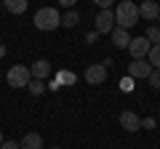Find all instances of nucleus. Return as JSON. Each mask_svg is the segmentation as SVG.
<instances>
[{
    "mask_svg": "<svg viewBox=\"0 0 160 149\" xmlns=\"http://www.w3.org/2000/svg\"><path fill=\"white\" fill-rule=\"evenodd\" d=\"M112 13H115V24H118V29H126V32H128L133 24H139V6L131 3V0L118 3Z\"/></svg>",
    "mask_w": 160,
    "mask_h": 149,
    "instance_id": "f257e3e1",
    "label": "nucleus"
},
{
    "mask_svg": "<svg viewBox=\"0 0 160 149\" xmlns=\"http://www.w3.org/2000/svg\"><path fill=\"white\" fill-rule=\"evenodd\" d=\"M32 24L35 29H40V32H53L56 27H62V13L56 11V8L46 6V8H38L32 16Z\"/></svg>",
    "mask_w": 160,
    "mask_h": 149,
    "instance_id": "f03ea898",
    "label": "nucleus"
},
{
    "mask_svg": "<svg viewBox=\"0 0 160 149\" xmlns=\"http://www.w3.org/2000/svg\"><path fill=\"white\" fill-rule=\"evenodd\" d=\"M6 80H8V85H11V88H27L29 80H32L29 67H24V64L11 67V69H8V74H6Z\"/></svg>",
    "mask_w": 160,
    "mask_h": 149,
    "instance_id": "7ed1b4c3",
    "label": "nucleus"
},
{
    "mask_svg": "<svg viewBox=\"0 0 160 149\" xmlns=\"http://www.w3.org/2000/svg\"><path fill=\"white\" fill-rule=\"evenodd\" d=\"M149 40L144 37V35H139V37H133L131 43H128V51H131V59L133 61H142V59H147V53H149Z\"/></svg>",
    "mask_w": 160,
    "mask_h": 149,
    "instance_id": "20e7f679",
    "label": "nucleus"
},
{
    "mask_svg": "<svg viewBox=\"0 0 160 149\" xmlns=\"http://www.w3.org/2000/svg\"><path fill=\"white\" fill-rule=\"evenodd\" d=\"M115 29V13H112V8L109 11H99L96 13V29L93 32L96 35H109Z\"/></svg>",
    "mask_w": 160,
    "mask_h": 149,
    "instance_id": "39448f33",
    "label": "nucleus"
},
{
    "mask_svg": "<svg viewBox=\"0 0 160 149\" xmlns=\"http://www.w3.org/2000/svg\"><path fill=\"white\" fill-rule=\"evenodd\" d=\"M149 72H152V67L147 64V59H142V61H131V64H128V77H131V80H147Z\"/></svg>",
    "mask_w": 160,
    "mask_h": 149,
    "instance_id": "423d86ee",
    "label": "nucleus"
},
{
    "mask_svg": "<svg viewBox=\"0 0 160 149\" xmlns=\"http://www.w3.org/2000/svg\"><path fill=\"white\" fill-rule=\"evenodd\" d=\"M120 125H123V131L136 133V131H142V117H139L136 112H131V109H126V112L120 115Z\"/></svg>",
    "mask_w": 160,
    "mask_h": 149,
    "instance_id": "0eeeda50",
    "label": "nucleus"
},
{
    "mask_svg": "<svg viewBox=\"0 0 160 149\" xmlns=\"http://www.w3.org/2000/svg\"><path fill=\"white\" fill-rule=\"evenodd\" d=\"M29 74H32V80H48V74H51V64H48V59H38V61L29 67Z\"/></svg>",
    "mask_w": 160,
    "mask_h": 149,
    "instance_id": "6e6552de",
    "label": "nucleus"
},
{
    "mask_svg": "<svg viewBox=\"0 0 160 149\" xmlns=\"http://www.w3.org/2000/svg\"><path fill=\"white\" fill-rule=\"evenodd\" d=\"M86 80H88V85H102V83L107 80V69H104L102 64H91V67L86 69Z\"/></svg>",
    "mask_w": 160,
    "mask_h": 149,
    "instance_id": "1a4fd4ad",
    "label": "nucleus"
},
{
    "mask_svg": "<svg viewBox=\"0 0 160 149\" xmlns=\"http://www.w3.org/2000/svg\"><path fill=\"white\" fill-rule=\"evenodd\" d=\"M158 16H160V3H155V0H144L142 6H139V19L155 22Z\"/></svg>",
    "mask_w": 160,
    "mask_h": 149,
    "instance_id": "9d476101",
    "label": "nucleus"
},
{
    "mask_svg": "<svg viewBox=\"0 0 160 149\" xmlns=\"http://www.w3.org/2000/svg\"><path fill=\"white\" fill-rule=\"evenodd\" d=\"M19 149H43V136L40 133H27L19 141Z\"/></svg>",
    "mask_w": 160,
    "mask_h": 149,
    "instance_id": "9b49d317",
    "label": "nucleus"
},
{
    "mask_svg": "<svg viewBox=\"0 0 160 149\" xmlns=\"http://www.w3.org/2000/svg\"><path fill=\"white\" fill-rule=\"evenodd\" d=\"M109 35H112V46H115V48H128V43H131V35H128L126 29H118V27H115Z\"/></svg>",
    "mask_w": 160,
    "mask_h": 149,
    "instance_id": "f8f14e48",
    "label": "nucleus"
},
{
    "mask_svg": "<svg viewBox=\"0 0 160 149\" xmlns=\"http://www.w3.org/2000/svg\"><path fill=\"white\" fill-rule=\"evenodd\" d=\"M3 8H6L8 13H24L27 11V0H3Z\"/></svg>",
    "mask_w": 160,
    "mask_h": 149,
    "instance_id": "ddd939ff",
    "label": "nucleus"
},
{
    "mask_svg": "<svg viewBox=\"0 0 160 149\" xmlns=\"http://www.w3.org/2000/svg\"><path fill=\"white\" fill-rule=\"evenodd\" d=\"M78 24H80V13L75 11V8H72V11H67V13L62 16V27L72 29V27H78Z\"/></svg>",
    "mask_w": 160,
    "mask_h": 149,
    "instance_id": "4468645a",
    "label": "nucleus"
},
{
    "mask_svg": "<svg viewBox=\"0 0 160 149\" xmlns=\"http://www.w3.org/2000/svg\"><path fill=\"white\" fill-rule=\"evenodd\" d=\"M147 64H149L152 69H160V43L149 48V53H147Z\"/></svg>",
    "mask_w": 160,
    "mask_h": 149,
    "instance_id": "2eb2a0df",
    "label": "nucleus"
},
{
    "mask_svg": "<svg viewBox=\"0 0 160 149\" xmlns=\"http://www.w3.org/2000/svg\"><path fill=\"white\" fill-rule=\"evenodd\" d=\"M56 80H59V85H72L78 77H75V72H67V69H59L56 72Z\"/></svg>",
    "mask_w": 160,
    "mask_h": 149,
    "instance_id": "dca6fc26",
    "label": "nucleus"
},
{
    "mask_svg": "<svg viewBox=\"0 0 160 149\" xmlns=\"http://www.w3.org/2000/svg\"><path fill=\"white\" fill-rule=\"evenodd\" d=\"M46 83H43V80H29V85H27V91L29 93H32V96H43V93H46Z\"/></svg>",
    "mask_w": 160,
    "mask_h": 149,
    "instance_id": "f3484780",
    "label": "nucleus"
},
{
    "mask_svg": "<svg viewBox=\"0 0 160 149\" xmlns=\"http://www.w3.org/2000/svg\"><path fill=\"white\" fill-rule=\"evenodd\" d=\"M147 83H149V85L155 88V91H158V88H160V69H152V72H149Z\"/></svg>",
    "mask_w": 160,
    "mask_h": 149,
    "instance_id": "a211bd4d",
    "label": "nucleus"
},
{
    "mask_svg": "<svg viewBox=\"0 0 160 149\" xmlns=\"http://www.w3.org/2000/svg\"><path fill=\"white\" fill-rule=\"evenodd\" d=\"M133 83H136V80H131V77H123V80H120V88H123V91H133Z\"/></svg>",
    "mask_w": 160,
    "mask_h": 149,
    "instance_id": "6ab92c4d",
    "label": "nucleus"
},
{
    "mask_svg": "<svg viewBox=\"0 0 160 149\" xmlns=\"http://www.w3.org/2000/svg\"><path fill=\"white\" fill-rule=\"evenodd\" d=\"M142 128H147V131H155V128H158L155 117H144V120H142Z\"/></svg>",
    "mask_w": 160,
    "mask_h": 149,
    "instance_id": "aec40b11",
    "label": "nucleus"
},
{
    "mask_svg": "<svg viewBox=\"0 0 160 149\" xmlns=\"http://www.w3.org/2000/svg\"><path fill=\"white\" fill-rule=\"evenodd\" d=\"M0 149H19V141H3Z\"/></svg>",
    "mask_w": 160,
    "mask_h": 149,
    "instance_id": "412c9836",
    "label": "nucleus"
},
{
    "mask_svg": "<svg viewBox=\"0 0 160 149\" xmlns=\"http://www.w3.org/2000/svg\"><path fill=\"white\" fill-rule=\"evenodd\" d=\"M96 40H99V35H96V32H88V35H86V43H88V46H93Z\"/></svg>",
    "mask_w": 160,
    "mask_h": 149,
    "instance_id": "4be33fe9",
    "label": "nucleus"
},
{
    "mask_svg": "<svg viewBox=\"0 0 160 149\" xmlns=\"http://www.w3.org/2000/svg\"><path fill=\"white\" fill-rule=\"evenodd\" d=\"M48 88H51V91H59L62 85H59V80H51V83H48Z\"/></svg>",
    "mask_w": 160,
    "mask_h": 149,
    "instance_id": "5701e85b",
    "label": "nucleus"
},
{
    "mask_svg": "<svg viewBox=\"0 0 160 149\" xmlns=\"http://www.w3.org/2000/svg\"><path fill=\"white\" fill-rule=\"evenodd\" d=\"M6 56V46H3V43H0V59Z\"/></svg>",
    "mask_w": 160,
    "mask_h": 149,
    "instance_id": "b1692460",
    "label": "nucleus"
},
{
    "mask_svg": "<svg viewBox=\"0 0 160 149\" xmlns=\"http://www.w3.org/2000/svg\"><path fill=\"white\" fill-rule=\"evenodd\" d=\"M158 43H160V27H158Z\"/></svg>",
    "mask_w": 160,
    "mask_h": 149,
    "instance_id": "393cba45",
    "label": "nucleus"
},
{
    "mask_svg": "<svg viewBox=\"0 0 160 149\" xmlns=\"http://www.w3.org/2000/svg\"><path fill=\"white\" fill-rule=\"evenodd\" d=\"M48 149H62V147H48Z\"/></svg>",
    "mask_w": 160,
    "mask_h": 149,
    "instance_id": "a878e982",
    "label": "nucleus"
},
{
    "mask_svg": "<svg viewBox=\"0 0 160 149\" xmlns=\"http://www.w3.org/2000/svg\"><path fill=\"white\" fill-rule=\"evenodd\" d=\"M0 144H3V133H0Z\"/></svg>",
    "mask_w": 160,
    "mask_h": 149,
    "instance_id": "bb28decb",
    "label": "nucleus"
}]
</instances>
